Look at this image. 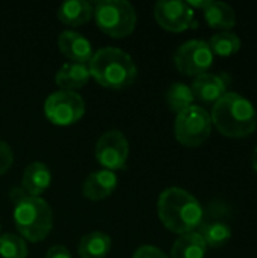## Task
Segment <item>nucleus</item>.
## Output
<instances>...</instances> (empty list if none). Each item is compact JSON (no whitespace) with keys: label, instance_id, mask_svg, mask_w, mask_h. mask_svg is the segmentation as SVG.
<instances>
[{"label":"nucleus","instance_id":"nucleus-1","mask_svg":"<svg viewBox=\"0 0 257 258\" xmlns=\"http://www.w3.org/2000/svg\"><path fill=\"white\" fill-rule=\"evenodd\" d=\"M158 215L167 230L182 236L200 227L204 210L189 192L180 187H170L158 200Z\"/></svg>","mask_w":257,"mask_h":258},{"label":"nucleus","instance_id":"nucleus-2","mask_svg":"<svg viewBox=\"0 0 257 258\" xmlns=\"http://www.w3.org/2000/svg\"><path fill=\"white\" fill-rule=\"evenodd\" d=\"M211 119L218 132L227 138H245L257 127L254 106L236 92H226L214 104Z\"/></svg>","mask_w":257,"mask_h":258},{"label":"nucleus","instance_id":"nucleus-3","mask_svg":"<svg viewBox=\"0 0 257 258\" xmlns=\"http://www.w3.org/2000/svg\"><path fill=\"white\" fill-rule=\"evenodd\" d=\"M91 77L111 89H123L130 86L138 76V68L133 59L117 47H105L94 53L88 63Z\"/></svg>","mask_w":257,"mask_h":258},{"label":"nucleus","instance_id":"nucleus-4","mask_svg":"<svg viewBox=\"0 0 257 258\" xmlns=\"http://www.w3.org/2000/svg\"><path fill=\"white\" fill-rule=\"evenodd\" d=\"M14 224L24 240L32 243L42 242L52 231L53 213L47 201L26 195L15 204Z\"/></svg>","mask_w":257,"mask_h":258},{"label":"nucleus","instance_id":"nucleus-5","mask_svg":"<svg viewBox=\"0 0 257 258\" xmlns=\"http://www.w3.org/2000/svg\"><path fill=\"white\" fill-rule=\"evenodd\" d=\"M94 18L98 29L111 38L129 36L136 27V11L126 0H100L94 5Z\"/></svg>","mask_w":257,"mask_h":258},{"label":"nucleus","instance_id":"nucleus-6","mask_svg":"<svg viewBox=\"0 0 257 258\" xmlns=\"http://www.w3.org/2000/svg\"><path fill=\"white\" fill-rule=\"evenodd\" d=\"M212 130L211 115L200 106L192 104L183 112L177 113L174 122L176 139L185 147H200L208 141Z\"/></svg>","mask_w":257,"mask_h":258},{"label":"nucleus","instance_id":"nucleus-7","mask_svg":"<svg viewBox=\"0 0 257 258\" xmlns=\"http://www.w3.org/2000/svg\"><path fill=\"white\" fill-rule=\"evenodd\" d=\"M86 106L83 98L77 92L71 91H58L47 97L44 103L45 118L61 127L73 125L82 119L85 115Z\"/></svg>","mask_w":257,"mask_h":258},{"label":"nucleus","instance_id":"nucleus-8","mask_svg":"<svg viewBox=\"0 0 257 258\" xmlns=\"http://www.w3.org/2000/svg\"><path fill=\"white\" fill-rule=\"evenodd\" d=\"M214 53L206 41L191 39L180 45L174 53V65L176 68L191 77H198L212 67Z\"/></svg>","mask_w":257,"mask_h":258},{"label":"nucleus","instance_id":"nucleus-9","mask_svg":"<svg viewBox=\"0 0 257 258\" xmlns=\"http://www.w3.org/2000/svg\"><path fill=\"white\" fill-rule=\"evenodd\" d=\"M129 157V142L118 130L103 133L95 144V159L106 171L124 169Z\"/></svg>","mask_w":257,"mask_h":258},{"label":"nucleus","instance_id":"nucleus-10","mask_svg":"<svg viewBox=\"0 0 257 258\" xmlns=\"http://www.w3.org/2000/svg\"><path fill=\"white\" fill-rule=\"evenodd\" d=\"M155 18L158 24L168 32H185L195 26L194 9L182 0H161L155 5Z\"/></svg>","mask_w":257,"mask_h":258},{"label":"nucleus","instance_id":"nucleus-11","mask_svg":"<svg viewBox=\"0 0 257 258\" xmlns=\"http://www.w3.org/2000/svg\"><path fill=\"white\" fill-rule=\"evenodd\" d=\"M59 51L71 60V63H89L92 59V45L91 42L80 33L74 30H65L58 38Z\"/></svg>","mask_w":257,"mask_h":258},{"label":"nucleus","instance_id":"nucleus-12","mask_svg":"<svg viewBox=\"0 0 257 258\" xmlns=\"http://www.w3.org/2000/svg\"><path fill=\"white\" fill-rule=\"evenodd\" d=\"M117 184H118V178L115 172L101 169L89 174V177L83 183L82 192L83 197L91 201H101L115 192Z\"/></svg>","mask_w":257,"mask_h":258},{"label":"nucleus","instance_id":"nucleus-13","mask_svg":"<svg viewBox=\"0 0 257 258\" xmlns=\"http://www.w3.org/2000/svg\"><path fill=\"white\" fill-rule=\"evenodd\" d=\"M191 89L197 100L215 104L227 92V82L223 76L204 73L194 79Z\"/></svg>","mask_w":257,"mask_h":258},{"label":"nucleus","instance_id":"nucleus-14","mask_svg":"<svg viewBox=\"0 0 257 258\" xmlns=\"http://www.w3.org/2000/svg\"><path fill=\"white\" fill-rule=\"evenodd\" d=\"M52 184V172L50 169L41 163L35 162L30 163L21 177V189L30 195V197H39L42 192H45Z\"/></svg>","mask_w":257,"mask_h":258},{"label":"nucleus","instance_id":"nucleus-15","mask_svg":"<svg viewBox=\"0 0 257 258\" xmlns=\"http://www.w3.org/2000/svg\"><path fill=\"white\" fill-rule=\"evenodd\" d=\"M89 79H91V73L88 65L71 63V62L62 65L55 76V82L61 88V91H71V92H76L77 89L83 88L89 82Z\"/></svg>","mask_w":257,"mask_h":258},{"label":"nucleus","instance_id":"nucleus-16","mask_svg":"<svg viewBox=\"0 0 257 258\" xmlns=\"http://www.w3.org/2000/svg\"><path fill=\"white\" fill-rule=\"evenodd\" d=\"M94 17V5L85 0L64 2L58 8V18L62 24L79 27L86 24Z\"/></svg>","mask_w":257,"mask_h":258},{"label":"nucleus","instance_id":"nucleus-17","mask_svg":"<svg viewBox=\"0 0 257 258\" xmlns=\"http://www.w3.org/2000/svg\"><path fill=\"white\" fill-rule=\"evenodd\" d=\"M197 233L203 237L206 246H209V248L224 246L232 237V228L227 222H224L221 219L206 218V216H203V221H201Z\"/></svg>","mask_w":257,"mask_h":258},{"label":"nucleus","instance_id":"nucleus-18","mask_svg":"<svg viewBox=\"0 0 257 258\" xmlns=\"http://www.w3.org/2000/svg\"><path fill=\"white\" fill-rule=\"evenodd\" d=\"M204 20L212 29H220L223 32H229V29L235 27L236 24V14L233 8L223 2H209L206 6Z\"/></svg>","mask_w":257,"mask_h":258},{"label":"nucleus","instance_id":"nucleus-19","mask_svg":"<svg viewBox=\"0 0 257 258\" xmlns=\"http://www.w3.org/2000/svg\"><path fill=\"white\" fill-rule=\"evenodd\" d=\"M112 248V239L101 233L92 231L83 236L79 242L77 252L80 258H106Z\"/></svg>","mask_w":257,"mask_h":258},{"label":"nucleus","instance_id":"nucleus-20","mask_svg":"<svg viewBox=\"0 0 257 258\" xmlns=\"http://www.w3.org/2000/svg\"><path fill=\"white\" fill-rule=\"evenodd\" d=\"M206 243L203 237L197 233L182 234L171 248V258H204L206 255Z\"/></svg>","mask_w":257,"mask_h":258},{"label":"nucleus","instance_id":"nucleus-21","mask_svg":"<svg viewBox=\"0 0 257 258\" xmlns=\"http://www.w3.org/2000/svg\"><path fill=\"white\" fill-rule=\"evenodd\" d=\"M165 100H167L168 107L173 112L180 113V112H183L185 109H188V107H191L194 104L195 97L192 94L191 86L177 82V83H173L168 88V91L165 94Z\"/></svg>","mask_w":257,"mask_h":258},{"label":"nucleus","instance_id":"nucleus-22","mask_svg":"<svg viewBox=\"0 0 257 258\" xmlns=\"http://www.w3.org/2000/svg\"><path fill=\"white\" fill-rule=\"evenodd\" d=\"M212 53L218 56H232L241 50V39L233 32H220L215 33L208 42Z\"/></svg>","mask_w":257,"mask_h":258},{"label":"nucleus","instance_id":"nucleus-23","mask_svg":"<svg viewBox=\"0 0 257 258\" xmlns=\"http://www.w3.org/2000/svg\"><path fill=\"white\" fill-rule=\"evenodd\" d=\"M0 255L3 258H26L27 257L26 240L11 233L0 234Z\"/></svg>","mask_w":257,"mask_h":258},{"label":"nucleus","instance_id":"nucleus-24","mask_svg":"<svg viewBox=\"0 0 257 258\" xmlns=\"http://www.w3.org/2000/svg\"><path fill=\"white\" fill-rule=\"evenodd\" d=\"M12 163H14V153L11 147L6 142L0 141V175L6 174L8 169L12 166Z\"/></svg>","mask_w":257,"mask_h":258},{"label":"nucleus","instance_id":"nucleus-25","mask_svg":"<svg viewBox=\"0 0 257 258\" xmlns=\"http://www.w3.org/2000/svg\"><path fill=\"white\" fill-rule=\"evenodd\" d=\"M133 258H168L165 255L164 251H161L159 248L156 246H150V245H145V246H141L135 251Z\"/></svg>","mask_w":257,"mask_h":258},{"label":"nucleus","instance_id":"nucleus-26","mask_svg":"<svg viewBox=\"0 0 257 258\" xmlns=\"http://www.w3.org/2000/svg\"><path fill=\"white\" fill-rule=\"evenodd\" d=\"M45 258H71L70 251L62 246V245H56V246H52L48 251H47V255Z\"/></svg>","mask_w":257,"mask_h":258},{"label":"nucleus","instance_id":"nucleus-27","mask_svg":"<svg viewBox=\"0 0 257 258\" xmlns=\"http://www.w3.org/2000/svg\"><path fill=\"white\" fill-rule=\"evenodd\" d=\"M209 2H211V0H201V2L189 0V2H186V5H188L191 9H194V8H195V9H203V11H204V9H206V6L209 5Z\"/></svg>","mask_w":257,"mask_h":258},{"label":"nucleus","instance_id":"nucleus-28","mask_svg":"<svg viewBox=\"0 0 257 258\" xmlns=\"http://www.w3.org/2000/svg\"><path fill=\"white\" fill-rule=\"evenodd\" d=\"M253 168H254V171L257 172V147L256 150H254V153H253Z\"/></svg>","mask_w":257,"mask_h":258}]
</instances>
